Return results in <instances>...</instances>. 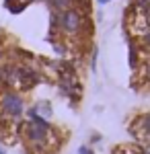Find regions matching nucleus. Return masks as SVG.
<instances>
[{
  "label": "nucleus",
  "instance_id": "nucleus-1",
  "mask_svg": "<svg viewBox=\"0 0 150 154\" xmlns=\"http://www.w3.org/2000/svg\"><path fill=\"white\" fill-rule=\"evenodd\" d=\"M27 121L23 123V138L27 146L33 150V152H45L54 146L56 140V134H54V125L47 121V119L39 117L35 113V109H27Z\"/></svg>",
  "mask_w": 150,
  "mask_h": 154
},
{
  "label": "nucleus",
  "instance_id": "nucleus-2",
  "mask_svg": "<svg viewBox=\"0 0 150 154\" xmlns=\"http://www.w3.org/2000/svg\"><path fill=\"white\" fill-rule=\"evenodd\" d=\"M52 27H56V31H60L64 37H78L84 35L89 21H86V14L80 8L68 6V8L56 11L52 14Z\"/></svg>",
  "mask_w": 150,
  "mask_h": 154
},
{
  "label": "nucleus",
  "instance_id": "nucleus-3",
  "mask_svg": "<svg viewBox=\"0 0 150 154\" xmlns=\"http://www.w3.org/2000/svg\"><path fill=\"white\" fill-rule=\"evenodd\" d=\"M0 113L11 119H19L25 113V101L19 95V91L6 88L4 93H0Z\"/></svg>",
  "mask_w": 150,
  "mask_h": 154
},
{
  "label": "nucleus",
  "instance_id": "nucleus-4",
  "mask_svg": "<svg viewBox=\"0 0 150 154\" xmlns=\"http://www.w3.org/2000/svg\"><path fill=\"white\" fill-rule=\"evenodd\" d=\"M39 82V74L31 68H25V66H19V78H17V86L21 91H29L33 88L35 84Z\"/></svg>",
  "mask_w": 150,
  "mask_h": 154
},
{
  "label": "nucleus",
  "instance_id": "nucleus-5",
  "mask_svg": "<svg viewBox=\"0 0 150 154\" xmlns=\"http://www.w3.org/2000/svg\"><path fill=\"white\" fill-rule=\"evenodd\" d=\"M136 128H138V131L144 138L150 140V113H144V115H140L136 119Z\"/></svg>",
  "mask_w": 150,
  "mask_h": 154
},
{
  "label": "nucleus",
  "instance_id": "nucleus-6",
  "mask_svg": "<svg viewBox=\"0 0 150 154\" xmlns=\"http://www.w3.org/2000/svg\"><path fill=\"white\" fill-rule=\"evenodd\" d=\"M33 109H35V113L39 115V117H43V119H47L49 121V117H52V105L47 103V101H39V103H35L33 105Z\"/></svg>",
  "mask_w": 150,
  "mask_h": 154
},
{
  "label": "nucleus",
  "instance_id": "nucleus-7",
  "mask_svg": "<svg viewBox=\"0 0 150 154\" xmlns=\"http://www.w3.org/2000/svg\"><path fill=\"white\" fill-rule=\"evenodd\" d=\"M130 68L136 70L138 68V49H136V43L130 41Z\"/></svg>",
  "mask_w": 150,
  "mask_h": 154
},
{
  "label": "nucleus",
  "instance_id": "nucleus-8",
  "mask_svg": "<svg viewBox=\"0 0 150 154\" xmlns=\"http://www.w3.org/2000/svg\"><path fill=\"white\" fill-rule=\"evenodd\" d=\"M140 43H142L144 48L150 49V31H148V29H144V31H142V35H140Z\"/></svg>",
  "mask_w": 150,
  "mask_h": 154
},
{
  "label": "nucleus",
  "instance_id": "nucleus-9",
  "mask_svg": "<svg viewBox=\"0 0 150 154\" xmlns=\"http://www.w3.org/2000/svg\"><path fill=\"white\" fill-rule=\"evenodd\" d=\"M136 6L146 14V12H150V0H136Z\"/></svg>",
  "mask_w": 150,
  "mask_h": 154
},
{
  "label": "nucleus",
  "instance_id": "nucleus-10",
  "mask_svg": "<svg viewBox=\"0 0 150 154\" xmlns=\"http://www.w3.org/2000/svg\"><path fill=\"white\" fill-rule=\"evenodd\" d=\"M142 74H144V80L150 84V58L144 62V68H142Z\"/></svg>",
  "mask_w": 150,
  "mask_h": 154
},
{
  "label": "nucleus",
  "instance_id": "nucleus-11",
  "mask_svg": "<svg viewBox=\"0 0 150 154\" xmlns=\"http://www.w3.org/2000/svg\"><path fill=\"white\" fill-rule=\"evenodd\" d=\"M97 58H99V51L92 49V54H91V68H92V70L97 68Z\"/></svg>",
  "mask_w": 150,
  "mask_h": 154
},
{
  "label": "nucleus",
  "instance_id": "nucleus-12",
  "mask_svg": "<svg viewBox=\"0 0 150 154\" xmlns=\"http://www.w3.org/2000/svg\"><path fill=\"white\" fill-rule=\"evenodd\" d=\"M78 154H95V152H92L91 146H80V148H78Z\"/></svg>",
  "mask_w": 150,
  "mask_h": 154
},
{
  "label": "nucleus",
  "instance_id": "nucleus-13",
  "mask_svg": "<svg viewBox=\"0 0 150 154\" xmlns=\"http://www.w3.org/2000/svg\"><path fill=\"white\" fill-rule=\"evenodd\" d=\"M144 21H146V29L150 31V12H146V14H144Z\"/></svg>",
  "mask_w": 150,
  "mask_h": 154
},
{
  "label": "nucleus",
  "instance_id": "nucleus-14",
  "mask_svg": "<svg viewBox=\"0 0 150 154\" xmlns=\"http://www.w3.org/2000/svg\"><path fill=\"white\" fill-rule=\"evenodd\" d=\"M97 2H99V4H109L111 0H97Z\"/></svg>",
  "mask_w": 150,
  "mask_h": 154
},
{
  "label": "nucleus",
  "instance_id": "nucleus-15",
  "mask_svg": "<svg viewBox=\"0 0 150 154\" xmlns=\"http://www.w3.org/2000/svg\"><path fill=\"white\" fill-rule=\"evenodd\" d=\"M0 154H6V148H4L2 144H0Z\"/></svg>",
  "mask_w": 150,
  "mask_h": 154
},
{
  "label": "nucleus",
  "instance_id": "nucleus-16",
  "mask_svg": "<svg viewBox=\"0 0 150 154\" xmlns=\"http://www.w3.org/2000/svg\"><path fill=\"white\" fill-rule=\"evenodd\" d=\"M140 154H150V152H140Z\"/></svg>",
  "mask_w": 150,
  "mask_h": 154
}]
</instances>
